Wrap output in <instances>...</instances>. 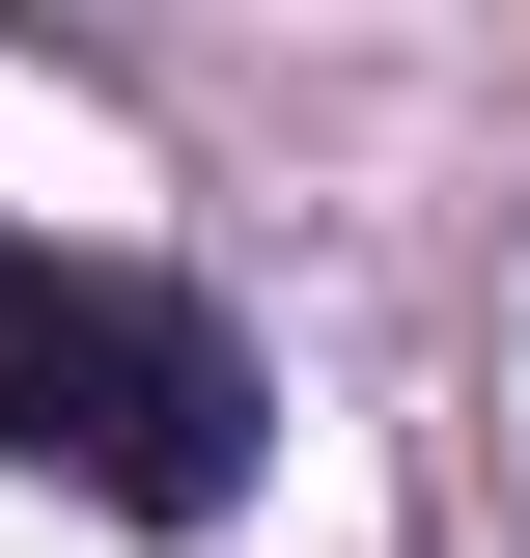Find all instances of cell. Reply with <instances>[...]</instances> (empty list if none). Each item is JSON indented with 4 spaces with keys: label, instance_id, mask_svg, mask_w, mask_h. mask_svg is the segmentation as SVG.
<instances>
[{
    "label": "cell",
    "instance_id": "cell-1",
    "mask_svg": "<svg viewBox=\"0 0 530 558\" xmlns=\"http://www.w3.org/2000/svg\"><path fill=\"white\" fill-rule=\"evenodd\" d=\"M0 475H84L140 531H196L252 475V363L168 307V279H84V252H0Z\"/></svg>",
    "mask_w": 530,
    "mask_h": 558
}]
</instances>
